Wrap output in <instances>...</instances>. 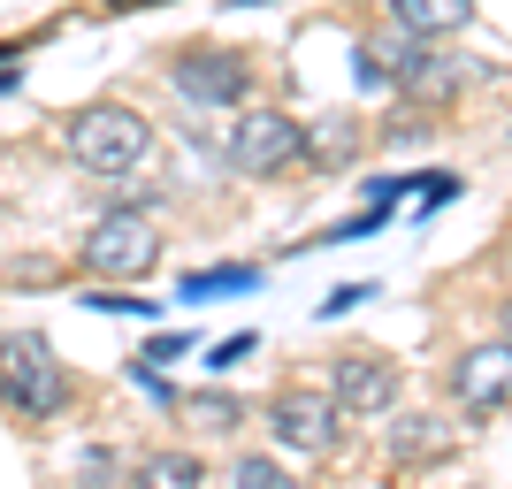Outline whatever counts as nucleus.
I'll use <instances>...</instances> for the list:
<instances>
[{"label":"nucleus","mask_w":512,"mask_h":489,"mask_svg":"<svg viewBox=\"0 0 512 489\" xmlns=\"http://www.w3.org/2000/svg\"><path fill=\"white\" fill-rule=\"evenodd\" d=\"M497 321H505V344H512V298H505V314H497Z\"/></svg>","instance_id":"24"},{"label":"nucleus","mask_w":512,"mask_h":489,"mask_svg":"<svg viewBox=\"0 0 512 489\" xmlns=\"http://www.w3.org/2000/svg\"><path fill=\"white\" fill-rule=\"evenodd\" d=\"M62 153L85 176H130L153 153V123L138 115V107H115V100L77 107V115L62 123Z\"/></svg>","instance_id":"1"},{"label":"nucleus","mask_w":512,"mask_h":489,"mask_svg":"<svg viewBox=\"0 0 512 489\" xmlns=\"http://www.w3.org/2000/svg\"><path fill=\"white\" fill-rule=\"evenodd\" d=\"M230 8H268V0H230Z\"/></svg>","instance_id":"26"},{"label":"nucleus","mask_w":512,"mask_h":489,"mask_svg":"<svg viewBox=\"0 0 512 489\" xmlns=\"http://www.w3.org/2000/svg\"><path fill=\"white\" fill-rule=\"evenodd\" d=\"M85 489H100V482H85Z\"/></svg>","instance_id":"27"},{"label":"nucleus","mask_w":512,"mask_h":489,"mask_svg":"<svg viewBox=\"0 0 512 489\" xmlns=\"http://www.w3.org/2000/svg\"><path fill=\"white\" fill-rule=\"evenodd\" d=\"M230 482H237V489H291L276 459H237V467H230Z\"/></svg>","instance_id":"18"},{"label":"nucleus","mask_w":512,"mask_h":489,"mask_svg":"<svg viewBox=\"0 0 512 489\" xmlns=\"http://www.w3.org/2000/svg\"><path fill=\"white\" fill-rule=\"evenodd\" d=\"M169 85L192 107H237L253 92V69H245V54H222V46H184V54H169Z\"/></svg>","instance_id":"6"},{"label":"nucleus","mask_w":512,"mask_h":489,"mask_svg":"<svg viewBox=\"0 0 512 489\" xmlns=\"http://www.w3.org/2000/svg\"><path fill=\"white\" fill-rule=\"evenodd\" d=\"M230 169L237 176H276V169H291L306 153V123H291V115H276V107H253L245 123L230 130Z\"/></svg>","instance_id":"5"},{"label":"nucleus","mask_w":512,"mask_h":489,"mask_svg":"<svg viewBox=\"0 0 512 489\" xmlns=\"http://www.w3.org/2000/svg\"><path fill=\"white\" fill-rule=\"evenodd\" d=\"M0 405L16 421H54L69 405V375H62V352L39 337V329H8L0 337Z\"/></svg>","instance_id":"2"},{"label":"nucleus","mask_w":512,"mask_h":489,"mask_svg":"<svg viewBox=\"0 0 512 489\" xmlns=\"http://www.w3.org/2000/svg\"><path fill=\"white\" fill-rule=\"evenodd\" d=\"M383 69H390V85L421 92L428 107L459 100V92H467V77H474L467 62H451V54H428V39H413V31H398V23L383 31Z\"/></svg>","instance_id":"4"},{"label":"nucleus","mask_w":512,"mask_h":489,"mask_svg":"<svg viewBox=\"0 0 512 489\" xmlns=\"http://www.w3.org/2000/svg\"><path fill=\"white\" fill-rule=\"evenodd\" d=\"M367 298H375V283H337V291L321 298V321H344V314H360Z\"/></svg>","instance_id":"19"},{"label":"nucleus","mask_w":512,"mask_h":489,"mask_svg":"<svg viewBox=\"0 0 512 489\" xmlns=\"http://www.w3.org/2000/svg\"><path fill=\"white\" fill-rule=\"evenodd\" d=\"M451 390H459V405H474V413L505 405V390H512V344L467 352V360H459V375H451Z\"/></svg>","instance_id":"9"},{"label":"nucleus","mask_w":512,"mask_h":489,"mask_svg":"<svg viewBox=\"0 0 512 489\" xmlns=\"http://www.w3.org/2000/svg\"><path fill=\"white\" fill-rule=\"evenodd\" d=\"M253 352H260V337H253V329H237V337H222V344H214L207 360H214V367H237V360H253Z\"/></svg>","instance_id":"20"},{"label":"nucleus","mask_w":512,"mask_h":489,"mask_svg":"<svg viewBox=\"0 0 512 489\" xmlns=\"http://www.w3.org/2000/svg\"><path fill=\"white\" fill-rule=\"evenodd\" d=\"M352 146H360V123H344V115H321V123H306V153H314L321 169H337Z\"/></svg>","instance_id":"14"},{"label":"nucleus","mask_w":512,"mask_h":489,"mask_svg":"<svg viewBox=\"0 0 512 489\" xmlns=\"http://www.w3.org/2000/svg\"><path fill=\"white\" fill-rule=\"evenodd\" d=\"M329 405H337L344 421L352 413H390L398 405V367L375 360V352H344V360H329Z\"/></svg>","instance_id":"8"},{"label":"nucleus","mask_w":512,"mask_h":489,"mask_svg":"<svg viewBox=\"0 0 512 489\" xmlns=\"http://www.w3.org/2000/svg\"><path fill=\"white\" fill-rule=\"evenodd\" d=\"M352 77H360V92H383V85H390V69H383V54H375V46H360V54H352Z\"/></svg>","instance_id":"21"},{"label":"nucleus","mask_w":512,"mask_h":489,"mask_svg":"<svg viewBox=\"0 0 512 489\" xmlns=\"http://www.w3.org/2000/svg\"><path fill=\"white\" fill-rule=\"evenodd\" d=\"M222 489H237V482H222Z\"/></svg>","instance_id":"28"},{"label":"nucleus","mask_w":512,"mask_h":489,"mask_svg":"<svg viewBox=\"0 0 512 489\" xmlns=\"http://www.w3.org/2000/svg\"><path fill=\"white\" fill-rule=\"evenodd\" d=\"M467 192L451 169H428V176H406V199H413V214H436V207H451V199Z\"/></svg>","instance_id":"16"},{"label":"nucleus","mask_w":512,"mask_h":489,"mask_svg":"<svg viewBox=\"0 0 512 489\" xmlns=\"http://www.w3.org/2000/svg\"><path fill=\"white\" fill-rule=\"evenodd\" d=\"M222 291H260V268H207V276H184L176 298L192 306V298H222Z\"/></svg>","instance_id":"15"},{"label":"nucleus","mask_w":512,"mask_h":489,"mask_svg":"<svg viewBox=\"0 0 512 489\" xmlns=\"http://www.w3.org/2000/svg\"><path fill=\"white\" fill-rule=\"evenodd\" d=\"M130 383H138V390H146V398H161V405H169V413H176V390L161 383V375H153L146 360H130Z\"/></svg>","instance_id":"22"},{"label":"nucleus","mask_w":512,"mask_h":489,"mask_svg":"<svg viewBox=\"0 0 512 489\" xmlns=\"http://www.w3.org/2000/svg\"><path fill=\"white\" fill-rule=\"evenodd\" d=\"M444 451H451V428L436 413H406V421L390 428V459L398 467H421V459H444Z\"/></svg>","instance_id":"11"},{"label":"nucleus","mask_w":512,"mask_h":489,"mask_svg":"<svg viewBox=\"0 0 512 489\" xmlns=\"http://www.w3.org/2000/svg\"><path fill=\"white\" fill-rule=\"evenodd\" d=\"M192 352H199V337H192V329H153L138 360H146V367H176V360H192Z\"/></svg>","instance_id":"17"},{"label":"nucleus","mask_w":512,"mask_h":489,"mask_svg":"<svg viewBox=\"0 0 512 489\" xmlns=\"http://www.w3.org/2000/svg\"><path fill=\"white\" fill-rule=\"evenodd\" d=\"M138 489H207V467L192 451H153V459H138Z\"/></svg>","instance_id":"12"},{"label":"nucleus","mask_w":512,"mask_h":489,"mask_svg":"<svg viewBox=\"0 0 512 489\" xmlns=\"http://www.w3.org/2000/svg\"><path fill=\"white\" fill-rule=\"evenodd\" d=\"M176 413L192 428H207V436H230V428L245 421V405H237L230 390H192V398H176Z\"/></svg>","instance_id":"13"},{"label":"nucleus","mask_w":512,"mask_h":489,"mask_svg":"<svg viewBox=\"0 0 512 489\" xmlns=\"http://www.w3.org/2000/svg\"><path fill=\"white\" fill-rule=\"evenodd\" d=\"M107 8H153V0H107Z\"/></svg>","instance_id":"25"},{"label":"nucleus","mask_w":512,"mask_h":489,"mask_svg":"<svg viewBox=\"0 0 512 489\" xmlns=\"http://www.w3.org/2000/svg\"><path fill=\"white\" fill-rule=\"evenodd\" d=\"M77 260H85L100 283H138V276L161 268V230H153V214L115 207V214L92 222V237H85V253H77Z\"/></svg>","instance_id":"3"},{"label":"nucleus","mask_w":512,"mask_h":489,"mask_svg":"<svg viewBox=\"0 0 512 489\" xmlns=\"http://www.w3.org/2000/svg\"><path fill=\"white\" fill-rule=\"evenodd\" d=\"M390 23L413 31V39H444V31L474 23V0H390Z\"/></svg>","instance_id":"10"},{"label":"nucleus","mask_w":512,"mask_h":489,"mask_svg":"<svg viewBox=\"0 0 512 489\" xmlns=\"http://www.w3.org/2000/svg\"><path fill=\"white\" fill-rule=\"evenodd\" d=\"M16 85H23V69H16V62H8V69H0V92H16Z\"/></svg>","instance_id":"23"},{"label":"nucleus","mask_w":512,"mask_h":489,"mask_svg":"<svg viewBox=\"0 0 512 489\" xmlns=\"http://www.w3.org/2000/svg\"><path fill=\"white\" fill-rule=\"evenodd\" d=\"M337 405L329 390H276L268 398V428H276L283 451H299V459H321V451H337Z\"/></svg>","instance_id":"7"}]
</instances>
